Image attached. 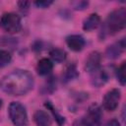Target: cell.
Segmentation results:
<instances>
[{"instance_id": "obj_1", "label": "cell", "mask_w": 126, "mask_h": 126, "mask_svg": "<svg viewBox=\"0 0 126 126\" xmlns=\"http://www.w3.org/2000/svg\"><path fill=\"white\" fill-rule=\"evenodd\" d=\"M33 77L27 70H15L0 80V89L9 95H22L33 87Z\"/></svg>"}, {"instance_id": "obj_2", "label": "cell", "mask_w": 126, "mask_h": 126, "mask_svg": "<svg viewBox=\"0 0 126 126\" xmlns=\"http://www.w3.org/2000/svg\"><path fill=\"white\" fill-rule=\"evenodd\" d=\"M126 26V10L125 8H119L112 11L106 18L105 22L102 25L100 37L104 38L108 35H112L121 30H123Z\"/></svg>"}, {"instance_id": "obj_3", "label": "cell", "mask_w": 126, "mask_h": 126, "mask_svg": "<svg viewBox=\"0 0 126 126\" xmlns=\"http://www.w3.org/2000/svg\"><path fill=\"white\" fill-rule=\"evenodd\" d=\"M9 117L12 121V123L15 126H25L28 123V114L26 107L18 102V101H13L10 103L9 108Z\"/></svg>"}, {"instance_id": "obj_4", "label": "cell", "mask_w": 126, "mask_h": 126, "mask_svg": "<svg viewBox=\"0 0 126 126\" xmlns=\"http://www.w3.org/2000/svg\"><path fill=\"white\" fill-rule=\"evenodd\" d=\"M0 27L8 33H17L22 30L21 18L15 13H6L0 18Z\"/></svg>"}, {"instance_id": "obj_5", "label": "cell", "mask_w": 126, "mask_h": 126, "mask_svg": "<svg viewBox=\"0 0 126 126\" xmlns=\"http://www.w3.org/2000/svg\"><path fill=\"white\" fill-rule=\"evenodd\" d=\"M102 118L101 108L97 104L90 106L88 112L82 119L83 126H99Z\"/></svg>"}, {"instance_id": "obj_6", "label": "cell", "mask_w": 126, "mask_h": 126, "mask_svg": "<svg viewBox=\"0 0 126 126\" xmlns=\"http://www.w3.org/2000/svg\"><path fill=\"white\" fill-rule=\"evenodd\" d=\"M120 97H121V92L118 89H112L108 91L104 94L103 99H102L103 107L108 111L115 110L120 101Z\"/></svg>"}, {"instance_id": "obj_7", "label": "cell", "mask_w": 126, "mask_h": 126, "mask_svg": "<svg viewBox=\"0 0 126 126\" xmlns=\"http://www.w3.org/2000/svg\"><path fill=\"white\" fill-rule=\"evenodd\" d=\"M101 62V55L98 51H93L89 54L86 63H85V69L87 72L92 73L99 68Z\"/></svg>"}, {"instance_id": "obj_8", "label": "cell", "mask_w": 126, "mask_h": 126, "mask_svg": "<svg viewBox=\"0 0 126 126\" xmlns=\"http://www.w3.org/2000/svg\"><path fill=\"white\" fill-rule=\"evenodd\" d=\"M108 81V74L105 70L98 68L91 73V83L94 87L99 88Z\"/></svg>"}, {"instance_id": "obj_9", "label": "cell", "mask_w": 126, "mask_h": 126, "mask_svg": "<svg viewBox=\"0 0 126 126\" xmlns=\"http://www.w3.org/2000/svg\"><path fill=\"white\" fill-rule=\"evenodd\" d=\"M125 49V39L122 38L119 41H116L114 43H112L111 45H109L106 48V56L110 59H116L118 58L121 53L124 51Z\"/></svg>"}, {"instance_id": "obj_10", "label": "cell", "mask_w": 126, "mask_h": 126, "mask_svg": "<svg viewBox=\"0 0 126 126\" xmlns=\"http://www.w3.org/2000/svg\"><path fill=\"white\" fill-rule=\"evenodd\" d=\"M66 43L71 50L78 52V51H81L85 47L86 41H85V38L80 34H71L67 36Z\"/></svg>"}, {"instance_id": "obj_11", "label": "cell", "mask_w": 126, "mask_h": 126, "mask_svg": "<svg viewBox=\"0 0 126 126\" xmlns=\"http://www.w3.org/2000/svg\"><path fill=\"white\" fill-rule=\"evenodd\" d=\"M100 24V17L94 13L91 14L88 18H86L83 22V30L86 32H91L94 31V29H96Z\"/></svg>"}, {"instance_id": "obj_12", "label": "cell", "mask_w": 126, "mask_h": 126, "mask_svg": "<svg viewBox=\"0 0 126 126\" xmlns=\"http://www.w3.org/2000/svg\"><path fill=\"white\" fill-rule=\"evenodd\" d=\"M33 120L37 126H51L50 116L44 110H36L33 114Z\"/></svg>"}, {"instance_id": "obj_13", "label": "cell", "mask_w": 126, "mask_h": 126, "mask_svg": "<svg viewBox=\"0 0 126 126\" xmlns=\"http://www.w3.org/2000/svg\"><path fill=\"white\" fill-rule=\"evenodd\" d=\"M52 68H53V63L48 58H41L36 65V71L40 76L48 75L52 71Z\"/></svg>"}, {"instance_id": "obj_14", "label": "cell", "mask_w": 126, "mask_h": 126, "mask_svg": "<svg viewBox=\"0 0 126 126\" xmlns=\"http://www.w3.org/2000/svg\"><path fill=\"white\" fill-rule=\"evenodd\" d=\"M49 55H50L51 60L53 62H56V63H61L63 61H65V59L67 57L66 52L61 48H53V49H51L50 52H49Z\"/></svg>"}, {"instance_id": "obj_15", "label": "cell", "mask_w": 126, "mask_h": 126, "mask_svg": "<svg viewBox=\"0 0 126 126\" xmlns=\"http://www.w3.org/2000/svg\"><path fill=\"white\" fill-rule=\"evenodd\" d=\"M78 76H79V73L77 71V68H76V66L74 64H72V65H69L67 67V69L65 70V72L63 74V81L65 83H67L69 81L74 80Z\"/></svg>"}, {"instance_id": "obj_16", "label": "cell", "mask_w": 126, "mask_h": 126, "mask_svg": "<svg viewBox=\"0 0 126 126\" xmlns=\"http://www.w3.org/2000/svg\"><path fill=\"white\" fill-rule=\"evenodd\" d=\"M125 70H126V64L125 62H123L117 69H116V78L118 80V82L124 86L125 82H126V75H125Z\"/></svg>"}, {"instance_id": "obj_17", "label": "cell", "mask_w": 126, "mask_h": 126, "mask_svg": "<svg viewBox=\"0 0 126 126\" xmlns=\"http://www.w3.org/2000/svg\"><path fill=\"white\" fill-rule=\"evenodd\" d=\"M11 60H12L11 54L7 50L0 49V68H3L5 66L9 65Z\"/></svg>"}, {"instance_id": "obj_18", "label": "cell", "mask_w": 126, "mask_h": 126, "mask_svg": "<svg viewBox=\"0 0 126 126\" xmlns=\"http://www.w3.org/2000/svg\"><path fill=\"white\" fill-rule=\"evenodd\" d=\"M45 106L53 113V115H54V117H55V119H56V121H57V123H58V125L59 126H62L63 124H64V122H65V119H64V117L63 116H61L56 110H55V108L52 106V104L49 102V101H46V103H45Z\"/></svg>"}, {"instance_id": "obj_19", "label": "cell", "mask_w": 126, "mask_h": 126, "mask_svg": "<svg viewBox=\"0 0 126 126\" xmlns=\"http://www.w3.org/2000/svg\"><path fill=\"white\" fill-rule=\"evenodd\" d=\"M88 5H89V3L86 2V1H79V2H74L73 3L74 9H76V10H84L85 8H87Z\"/></svg>"}, {"instance_id": "obj_20", "label": "cell", "mask_w": 126, "mask_h": 126, "mask_svg": "<svg viewBox=\"0 0 126 126\" xmlns=\"http://www.w3.org/2000/svg\"><path fill=\"white\" fill-rule=\"evenodd\" d=\"M53 3V1H36V2H34V5L36 6V7H38V8H48L51 4Z\"/></svg>"}, {"instance_id": "obj_21", "label": "cell", "mask_w": 126, "mask_h": 126, "mask_svg": "<svg viewBox=\"0 0 126 126\" xmlns=\"http://www.w3.org/2000/svg\"><path fill=\"white\" fill-rule=\"evenodd\" d=\"M30 5H31V3L28 2V1H20V2H18V6H19V8H20L22 11L28 10L29 7H30Z\"/></svg>"}, {"instance_id": "obj_22", "label": "cell", "mask_w": 126, "mask_h": 126, "mask_svg": "<svg viewBox=\"0 0 126 126\" xmlns=\"http://www.w3.org/2000/svg\"><path fill=\"white\" fill-rule=\"evenodd\" d=\"M103 126H120V123L116 119H111V120H108Z\"/></svg>"}, {"instance_id": "obj_23", "label": "cell", "mask_w": 126, "mask_h": 126, "mask_svg": "<svg viewBox=\"0 0 126 126\" xmlns=\"http://www.w3.org/2000/svg\"><path fill=\"white\" fill-rule=\"evenodd\" d=\"M1 106H2V100L0 99V108H1Z\"/></svg>"}]
</instances>
